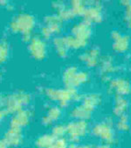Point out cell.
Returning <instances> with one entry per match:
<instances>
[{"label": "cell", "instance_id": "obj_2", "mask_svg": "<svg viewBox=\"0 0 131 148\" xmlns=\"http://www.w3.org/2000/svg\"><path fill=\"white\" fill-rule=\"evenodd\" d=\"M53 135H44L40 137L36 141V145L39 148H48L54 140Z\"/></svg>", "mask_w": 131, "mask_h": 148}, {"label": "cell", "instance_id": "obj_4", "mask_svg": "<svg viewBox=\"0 0 131 148\" xmlns=\"http://www.w3.org/2000/svg\"><path fill=\"white\" fill-rule=\"evenodd\" d=\"M7 145L4 140H0V148H7Z\"/></svg>", "mask_w": 131, "mask_h": 148}, {"label": "cell", "instance_id": "obj_1", "mask_svg": "<svg viewBox=\"0 0 131 148\" xmlns=\"http://www.w3.org/2000/svg\"><path fill=\"white\" fill-rule=\"evenodd\" d=\"M4 141L6 143L7 145H18L21 143L22 141V134L20 128L17 127H12L6 132Z\"/></svg>", "mask_w": 131, "mask_h": 148}, {"label": "cell", "instance_id": "obj_3", "mask_svg": "<svg viewBox=\"0 0 131 148\" xmlns=\"http://www.w3.org/2000/svg\"><path fill=\"white\" fill-rule=\"evenodd\" d=\"M66 147H67L66 141L61 138H58V139H54L48 148H66Z\"/></svg>", "mask_w": 131, "mask_h": 148}]
</instances>
